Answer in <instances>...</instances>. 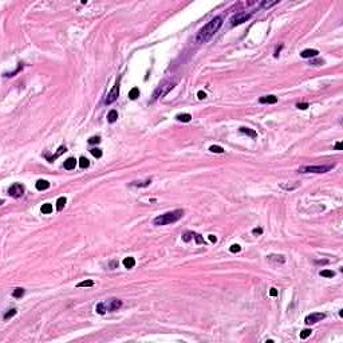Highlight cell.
I'll return each mask as SVG.
<instances>
[{
  "label": "cell",
  "mask_w": 343,
  "mask_h": 343,
  "mask_svg": "<svg viewBox=\"0 0 343 343\" xmlns=\"http://www.w3.org/2000/svg\"><path fill=\"white\" fill-rule=\"evenodd\" d=\"M193 237L196 239V243H197V244H202V243H204V237H201V235H198V233H194Z\"/></svg>",
  "instance_id": "8d00e7d4"
},
{
  "label": "cell",
  "mask_w": 343,
  "mask_h": 343,
  "mask_svg": "<svg viewBox=\"0 0 343 343\" xmlns=\"http://www.w3.org/2000/svg\"><path fill=\"white\" fill-rule=\"evenodd\" d=\"M123 265H125V268H127V270H132V268H134V265H135V259L134 257H125L123 259Z\"/></svg>",
  "instance_id": "9a60e30c"
},
{
  "label": "cell",
  "mask_w": 343,
  "mask_h": 343,
  "mask_svg": "<svg viewBox=\"0 0 343 343\" xmlns=\"http://www.w3.org/2000/svg\"><path fill=\"white\" fill-rule=\"evenodd\" d=\"M89 165H90V161H89L86 157H80L79 158V168L80 169H86V168H89Z\"/></svg>",
  "instance_id": "603a6c76"
},
{
  "label": "cell",
  "mask_w": 343,
  "mask_h": 343,
  "mask_svg": "<svg viewBox=\"0 0 343 343\" xmlns=\"http://www.w3.org/2000/svg\"><path fill=\"white\" fill-rule=\"evenodd\" d=\"M63 166H64V169H66V170H73V169H75V166H76V159H75V158H73V157H70V158H67L66 161H64Z\"/></svg>",
  "instance_id": "8fae6325"
},
{
  "label": "cell",
  "mask_w": 343,
  "mask_h": 343,
  "mask_svg": "<svg viewBox=\"0 0 343 343\" xmlns=\"http://www.w3.org/2000/svg\"><path fill=\"white\" fill-rule=\"evenodd\" d=\"M184 216V211L182 209H176V211L172 212H166L164 215L157 216L154 220H153V224L157 227L159 225H168V224H173V222L178 221L181 217Z\"/></svg>",
  "instance_id": "7a4b0ae2"
},
{
  "label": "cell",
  "mask_w": 343,
  "mask_h": 343,
  "mask_svg": "<svg viewBox=\"0 0 343 343\" xmlns=\"http://www.w3.org/2000/svg\"><path fill=\"white\" fill-rule=\"evenodd\" d=\"M318 54H319L318 50L307 49V50H303V51L300 52V56L304 59H308V58H315V56H318Z\"/></svg>",
  "instance_id": "30bf717a"
},
{
  "label": "cell",
  "mask_w": 343,
  "mask_h": 343,
  "mask_svg": "<svg viewBox=\"0 0 343 343\" xmlns=\"http://www.w3.org/2000/svg\"><path fill=\"white\" fill-rule=\"evenodd\" d=\"M40 212H42L43 215H50L52 212V205L49 204V202H47V204H43L42 208H40Z\"/></svg>",
  "instance_id": "7402d4cb"
},
{
  "label": "cell",
  "mask_w": 343,
  "mask_h": 343,
  "mask_svg": "<svg viewBox=\"0 0 343 343\" xmlns=\"http://www.w3.org/2000/svg\"><path fill=\"white\" fill-rule=\"evenodd\" d=\"M35 186H36L38 191H46V189H49L50 188V182L49 181H46V180H39Z\"/></svg>",
  "instance_id": "2e32d148"
},
{
  "label": "cell",
  "mask_w": 343,
  "mask_h": 343,
  "mask_svg": "<svg viewBox=\"0 0 343 343\" xmlns=\"http://www.w3.org/2000/svg\"><path fill=\"white\" fill-rule=\"evenodd\" d=\"M99 142H100V137H99V135L89 138V143H90V145H95V143H99Z\"/></svg>",
  "instance_id": "836d02e7"
},
{
  "label": "cell",
  "mask_w": 343,
  "mask_h": 343,
  "mask_svg": "<svg viewBox=\"0 0 343 343\" xmlns=\"http://www.w3.org/2000/svg\"><path fill=\"white\" fill-rule=\"evenodd\" d=\"M319 275L323 277H334L335 276V272H334V271H330V270H323V271H320Z\"/></svg>",
  "instance_id": "d4e9b609"
},
{
  "label": "cell",
  "mask_w": 343,
  "mask_h": 343,
  "mask_svg": "<svg viewBox=\"0 0 343 343\" xmlns=\"http://www.w3.org/2000/svg\"><path fill=\"white\" fill-rule=\"evenodd\" d=\"M197 97H198V99H205V98H206V94H205L204 91H198Z\"/></svg>",
  "instance_id": "ab89813d"
},
{
  "label": "cell",
  "mask_w": 343,
  "mask_h": 343,
  "mask_svg": "<svg viewBox=\"0 0 343 343\" xmlns=\"http://www.w3.org/2000/svg\"><path fill=\"white\" fill-rule=\"evenodd\" d=\"M221 26H222V17L215 16L211 21H208V23L197 32V35H196V43H206L209 39L220 30Z\"/></svg>",
  "instance_id": "6da1fadb"
},
{
  "label": "cell",
  "mask_w": 343,
  "mask_h": 343,
  "mask_svg": "<svg viewBox=\"0 0 343 343\" xmlns=\"http://www.w3.org/2000/svg\"><path fill=\"white\" fill-rule=\"evenodd\" d=\"M193 235H194V233H192V232H185L184 235H182V240H184V241H186V243H188V241H191V240H192V237H193Z\"/></svg>",
  "instance_id": "d6a6232c"
},
{
  "label": "cell",
  "mask_w": 343,
  "mask_h": 343,
  "mask_svg": "<svg viewBox=\"0 0 343 343\" xmlns=\"http://www.w3.org/2000/svg\"><path fill=\"white\" fill-rule=\"evenodd\" d=\"M122 307V301L119 299H109V300H105V301H100L95 306V311L99 314V315H103L106 312H113V311H117Z\"/></svg>",
  "instance_id": "3957f363"
},
{
  "label": "cell",
  "mask_w": 343,
  "mask_h": 343,
  "mask_svg": "<svg viewBox=\"0 0 343 343\" xmlns=\"http://www.w3.org/2000/svg\"><path fill=\"white\" fill-rule=\"evenodd\" d=\"M334 169V165H306L299 168V173H326Z\"/></svg>",
  "instance_id": "277c9868"
},
{
  "label": "cell",
  "mask_w": 343,
  "mask_h": 343,
  "mask_svg": "<svg viewBox=\"0 0 343 343\" xmlns=\"http://www.w3.org/2000/svg\"><path fill=\"white\" fill-rule=\"evenodd\" d=\"M209 150H211L212 153H224V149L218 145H212L211 148H209Z\"/></svg>",
  "instance_id": "4dcf8cb0"
},
{
  "label": "cell",
  "mask_w": 343,
  "mask_h": 343,
  "mask_svg": "<svg viewBox=\"0 0 343 343\" xmlns=\"http://www.w3.org/2000/svg\"><path fill=\"white\" fill-rule=\"evenodd\" d=\"M208 239H209V241H211V243H216V241H217V237H216L215 235H209Z\"/></svg>",
  "instance_id": "b9f144b4"
},
{
  "label": "cell",
  "mask_w": 343,
  "mask_h": 343,
  "mask_svg": "<svg viewBox=\"0 0 343 343\" xmlns=\"http://www.w3.org/2000/svg\"><path fill=\"white\" fill-rule=\"evenodd\" d=\"M324 318H326V315H324L323 312H314V314H310L308 316H306L304 323L307 326H310V324H315V323L320 322V320Z\"/></svg>",
  "instance_id": "9c48e42d"
},
{
  "label": "cell",
  "mask_w": 343,
  "mask_h": 343,
  "mask_svg": "<svg viewBox=\"0 0 343 343\" xmlns=\"http://www.w3.org/2000/svg\"><path fill=\"white\" fill-rule=\"evenodd\" d=\"M118 119V113L117 110H110L107 114V121L110 122V123H114L115 121Z\"/></svg>",
  "instance_id": "ac0fdd59"
},
{
  "label": "cell",
  "mask_w": 343,
  "mask_h": 343,
  "mask_svg": "<svg viewBox=\"0 0 343 343\" xmlns=\"http://www.w3.org/2000/svg\"><path fill=\"white\" fill-rule=\"evenodd\" d=\"M66 150H67V149H66V146H60V148H59V149H58V152H56L55 154H54V156H52V157H50V156H47V154H46V158L49 159L50 162H52V161H54V159H56L59 156H62V154H63V153H64V152H66Z\"/></svg>",
  "instance_id": "4fadbf2b"
},
{
  "label": "cell",
  "mask_w": 343,
  "mask_h": 343,
  "mask_svg": "<svg viewBox=\"0 0 343 343\" xmlns=\"http://www.w3.org/2000/svg\"><path fill=\"white\" fill-rule=\"evenodd\" d=\"M174 86H176V82H165V83H162L161 86L157 87L156 91L153 93L152 100H157V99H159V98L165 97L170 90H173Z\"/></svg>",
  "instance_id": "5b68a950"
},
{
  "label": "cell",
  "mask_w": 343,
  "mask_h": 343,
  "mask_svg": "<svg viewBox=\"0 0 343 343\" xmlns=\"http://www.w3.org/2000/svg\"><path fill=\"white\" fill-rule=\"evenodd\" d=\"M23 295H24V290H23V288H20V287L15 288V290H14V292H12V296H14V298H16V299L21 298Z\"/></svg>",
  "instance_id": "cb8c5ba5"
},
{
  "label": "cell",
  "mask_w": 343,
  "mask_h": 343,
  "mask_svg": "<svg viewBox=\"0 0 343 343\" xmlns=\"http://www.w3.org/2000/svg\"><path fill=\"white\" fill-rule=\"evenodd\" d=\"M253 12H239V14L233 15L232 17H231V26H239V24H243V23H245L247 20H249L251 17H252Z\"/></svg>",
  "instance_id": "8992f818"
},
{
  "label": "cell",
  "mask_w": 343,
  "mask_h": 343,
  "mask_svg": "<svg viewBox=\"0 0 343 343\" xmlns=\"http://www.w3.org/2000/svg\"><path fill=\"white\" fill-rule=\"evenodd\" d=\"M268 259L270 260H276V261H280V263H284L285 261V259H284L283 255H270Z\"/></svg>",
  "instance_id": "484cf974"
},
{
  "label": "cell",
  "mask_w": 343,
  "mask_h": 343,
  "mask_svg": "<svg viewBox=\"0 0 343 343\" xmlns=\"http://www.w3.org/2000/svg\"><path fill=\"white\" fill-rule=\"evenodd\" d=\"M118 94H119V79H117L115 85L113 86V89L110 90V93L106 95V99H105V103L106 105H110L113 102H115L118 98Z\"/></svg>",
  "instance_id": "52a82bcc"
},
{
  "label": "cell",
  "mask_w": 343,
  "mask_h": 343,
  "mask_svg": "<svg viewBox=\"0 0 343 343\" xmlns=\"http://www.w3.org/2000/svg\"><path fill=\"white\" fill-rule=\"evenodd\" d=\"M260 103H268V105H272V103H276L277 102V97L275 95H265V97H261L259 99Z\"/></svg>",
  "instance_id": "7c38bea8"
},
{
  "label": "cell",
  "mask_w": 343,
  "mask_h": 343,
  "mask_svg": "<svg viewBox=\"0 0 343 343\" xmlns=\"http://www.w3.org/2000/svg\"><path fill=\"white\" fill-rule=\"evenodd\" d=\"M270 295H271V296H277V290H276V288H271V290H270Z\"/></svg>",
  "instance_id": "7bdbcfd3"
},
{
  "label": "cell",
  "mask_w": 343,
  "mask_h": 343,
  "mask_svg": "<svg viewBox=\"0 0 343 343\" xmlns=\"http://www.w3.org/2000/svg\"><path fill=\"white\" fill-rule=\"evenodd\" d=\"M93 285H94L93 280H83V281H80V283H78L76 287H93Z\"/></svg>",
  "instance_id": "f1b7e54d"
},
{
  "label": "cell",
  "mask_w": 343,
  "mask_h": 343,
  "mask_svg": "<svg viewBox=\"0 0 343 343\" xmlns=\"http://www.w3.org/2000/svg\"><path fill=\"white\" fill-rule=\"evenodd\" d=\"M296 107L300 109V110H306V109L308 107V103H298L296 105Z\"/></svg>",
  "instance_id": "f35d334b"
},
{
  "label": "cell",
  "mask_w": 343,
  "mask_h": 343,
  "mask_svg": "<svg viewBox=\"0 0 343 343\" xmlns=\"http://www.w3.org/2000/svg\"><path fill=\"white\" fill-rule=\"evenodd\" d=\"M299 184H295V185H285L283 184L281 185V188H284V189H288V191H291V189H295V188H298Z\"/></svg>",
  "instance_id": "74e56055"
},
{
  "label": "cell",
  "mask_w": 343,
  "mask_h": 343,
  "mask_svg": "<svg viewBox=\"0 0 343 343\" xmlns=\"http://www.w3.org/2000/svg\"><path fill=\"white\" fill-rule=\"evenodd\" d=\"M229 251H231L232 253H237V252H240V251H241V247H240L239 244H233V245L229 248Z\"/></svg>",
  "instance_id": "e575fe53"
},
{
  "label": "cell",
  "mask_w": 343,
  "mask_h": 343,
  "mask_svg": "<svg viewBox=\"0 0 343 343\" xmlns=\"http://www.w3.org/2000/svg\"><path fill=\"white\" fill-rule=\"evenodd\" d=\"M279 3V0H275V1H263L261 3V8H270L272 6H276Z\"/></svg>",
  "instance_id": "f546056e"
},
{
  "label": "cell",
  "mask_w": 343,
  "mask_h": 343,
  "mask_svg": "<svg viewBox=\"0 0 343 343\" xmlns=\"http://www.w3.org/2000/svg\"><path fill=\"white\" fill-rule=\"evenodd\" d=\"M150 182H152V180H145V181H133V182H132V185H133V186H139V188H142V186H149V185H150Z\"/></svg>",
  "instance_id": "44dd1931"
},
{
  "label": "cell",
  "mask_w": 343,
  "mask_h": 343,
  "mask_svg": "<svg viewBox=\"0 0 343 343\" xmlns=\"http://www.w3.org/2000/svg\"><path fill=\"white\" fill-rule=\"evenodd\" d=\"M311 333H312V330H310V328H304V330H301V333H300V339H307L310 335H311Z\"/></svg>",
  "instance_id": "83f0119b"
},
{
  "label": "cell",
  "mask_w": 343,
  "mask_h": 343,
  "mask_svg": "<svg viewBox=\"0 0 343 343\" xmlns=\"http://www.w3.org/2000/svg\"><path fill=\"white\" fill-rule=\"evenodd\" d=\"M8 194H10L11 197H14V198L21 197V196L24 194V185L19 184V182H15V184L8 189Z\"/></svg>",
  "instance_id": "ba28073f"
},
{
  "label": "cell",
  "mask_w": 343,
  "mask_h": 343,
  "mask_svg": "<svg viewBox=\"0 0 343 343\" xmlns=\"http://www.w3.org/2000/svg\"><path fill=\"white\" fill-rule=\"evenodd\" d=\"M281 49H283V46H280V47H277V49H276V51H275V56H277V55H279V52H280V50H281Z\"/></svg>",
  "instance_id": "f6af8a7d"
},
{
  "label": "cell",
  "mask_w": 343,
  "mask_h": 343,
  "mask_svg": "<svg viewBox=\"0 0 343 343\" xmlns=\"http://www.w3.org/2000/svg\"><path fill=\"white\" fill-rule=\"evenodd\" d=\"M240 130V133H243V134H247V135H249L251 138H256L257 137V133L253 130V129H249V127H240L239 129Z\"/></svg>",
  "instance_id": "5bb4252c"
},
{
  "label": "cell",
  "mask_w": 343,
  "mask_h": 343,
  "mask_svg": "<svg viewBox=\"0 0 343 343\" xmlns=\"http://www.w3.org/2000/svg\"><path fill=\"white\" fill-rule=\"evenodd\" d=\"M90 153L95 158H100V157H102V150H100L99 148H93V149H90Z\"/></svg>",
  "instance_id": "4316f807"
},
{
  "label": "cell",
  "mask_w": 343,
  "mask_h": 343,
  "mask_svg": "<svg viewBox=\"0 0 343 343\" xmlns=\"http://www.w3.org/2000/svg\"><path fill=\"white\" fill-rule=\"evenodd\" d=\"M176 119L180 122H191L192 119V115L189 113H184V114H177L176 115Z\"/></svg>",
  "instance_id": "e0dca14e"
},
{
  "label": "cell",
  "mask_w": 343,
  "mask_h": 343,
  "mask_svg": "<svg viewBox=\"0 0 343 343\" xmlns=\"http://www.w3.org/2000/svg\"><path fill=\"white\" fill-rule=\"evenodd\" d=\"M66 202H67L66 197H59V198H58V201H56V209H58L59 212L63 211V208H64Z\"/></svg>",
  "instance_id": "d6986e66"
},
{
  "label": "cell",
  "mask_w": 343,
  "mask_h": 343,
  "mask_svg": "<svg viewBox=\"0 0 343 343\" xmlns=\"http://www.w3.org/2000/svg\"><path fill=\"white\" fill-rule=\"evenodd\" d=\"M16 312H17V311H16V308H11L10 311H8L7 314L4 315V320H8V319H10V318H12V316H15V315H16Z\"/></svg>",
  "instance_id": "1f68e13d"
},
{
  "label": "cell",
  "mask_w": 343,
  "mask_h": 343,
  "mask_svg": "<svg viewBox=\"0 0 343 343\" xmlns=\"http://www.w3.org/2000/svg\"><path fill=\"white\" fill-rule=\"evenodd\" d=\"M21 69H23V63H19V67H17V69L15 70V71H12V73H10V74H4V75H6V76H14L15 74H17Z\"/></svg>",
  "instance_id": "d590c367"
},
{
  "label": "cell",
  "mask_w": 343,
  "mask_h": 343,
  "mask_svg": "<svg viewBox=\"0 0 343 343\" xmlns=\"http://www.w3.org/2000/svg\"><path fill=\"white\" fill-rule=\"evenodd\" d=\"M139 97V89H137V87H133L132 90L129 91V98L132 100L137 99V98Z\"/></svg>",
  "instance_id": "ffe728a7"
},
{
  "label": "cell",
  "mask_w": 343,
  "mask_h": 343,
  "mask_svg": "<svg viewBox=\"0 0 343 343\" xmlns=\"http://www.w3.org/2000/svg\"><path fill=\"white\" fill-rule=\"evenodd\" d=\"M335 149L336 150H340V149H342V143H340V142H336L335 143Z\"/></svg>",
  "instance_id": "ee69618b"
},
{
  "label": "cell",
  "mask_w": 343,
  "mask_h": 343,
  "mask_svg": "<svg viewBox=\"0 0 343 343\" xmlns=\"http://www.w3.org/2000/svg\"><path fill=\"white\" fill-rule=\"evenodd\" d=\"M252 233H253V235H261V233H263V229H261V228H255L252 231Z\"/></svg>",
  "instance_id": "60d3db41"
}]
</instances>
